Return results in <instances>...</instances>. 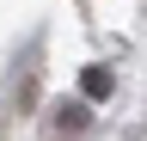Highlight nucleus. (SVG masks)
<instances>
[{
    "label": "nucleus",
    "mask_w": 147,
    "mask_h": 141,
    "mask_svg": "<svg viewBox=\"0 0 147 141\" xmlns=\"http://www.w3.org/2000/svg\"><path fill=\"white\" fill-rule=\"evenodd\" d=\"M80 92H86L92 104H98V98H110V92H117V80H110V67H86V74H80Z\"/></svg>",
    "instance_id": "obj_1"
},
{
    "label": "nucleus",
    "mask_w": 147,
    "mask_h": 141,
    "mask_svg": "<svg viewBox=\"0 0 147 141\" xmlns=\"http://www.w3.org/2000/svg\"><path fill=\"white\" fill-rule=\"evenodd\" d=\"M55 123H61V129H80V123H92V111H86V104H61Z\"/></svg>",
    "instance_id": "obj_2"
}]
</instances>
